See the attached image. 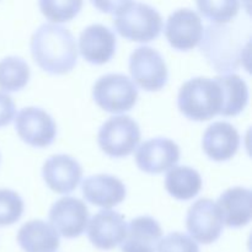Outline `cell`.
Returning a JSON list of instances; mask_svg holds the SVG:
<instances>
[{
  "label": "cell",
  "mask_w": 252,
  "mask_h": 252,
  "mask_svg": "<svg viewBox=\"0 0 252 252\" xmlns=\"http://www.w3.org/2000/svg\"><path fill=\"white\" fill-rule=\"evenodd\" d=\"M31 52L39 68L53 75L69 73L78 62L75 38L61 25H41L32 33Z\"/></svg>",
  "instance_id": "cell-1"
},
{
  "label": "cell",
  "mask_w": 252,
  "mask_h": 252,
  "mask_svg": "<svg viewBox=\"0 0 252 252\" xmlns=\"http://www.w3.org/2000/svg\"><path fill=\"white\" fill-rule=\"evenodd\" d=\"M250 32L228 24H211L206 27L199 47L202 53L217 71H233L239 68L244 51L249 52Z\"/></svg>",
  "instance_id": "cell-2"
},
{
  "label": "cell",
  "mask_w": 252,
  "mask_h": 252,
  "mask_svg": "<svg viewBox=\"0 0 252 252\" xmlns=\"http://www.w3.org/2000/svg\"><path fill=\"white\" fill-rule=\"evenodd\" d=\"M101 11L112 12L113 26L125 38L135 42H150L162 30V17L155 7L138 1L93 2Z\"/></svg>",
  "instance_id": "cell-3"
},
{
  "label": "cell",
  "mask_w": 252,
  "mask_h": 252,
  "mask_svg": "<svg viewBox=\"0 0 252 252\" xmlns=\"http://www.w3.org/2000/svg\"><path fill=\"white\" fill-rule=\"evenodd\" d=\"M180 112L192 121H208L220 115L221 90L214 79L197 76L182 84L177 96Z\"/></svg>",
  "instance_id": "cell-4"
},
{
  "label": "cell",
  "mask_w": 252,
  "mask_h": 252,
  "mask_svg": "<svg viewBox=\"0 0 252 252\" xmlns=\"http://www.w3.org/2000/svg\"><path fill=\"white\" fill-rule=\"evenodd\" d=\"M93 97L102 110L111 113H122L135 105L138 89L123 74H106L98 78L94 85Z\"/></svg>",
  "instance_id": "cell-5"
},
{
  "label": "cell",
  "mask_w": 252,
  "mask_h": 252,
  "mask_svg": "<svg viewBox=\"0 0 252 252\" xmlns=\"http://www.w3.org/2000/svg\"><path fill=\"white\" fill-rule=\"evenodd\" d=\"M139 140V125L129 116H113L101 126L97 134L101 150L113 158L132 154Z\"/></svg>",
  "instance_id": "cell-6"
},
{
  "label": "cell",
  "mask_w": 252,
  "mask_h": 252,
  "mask_svg": "<svg viewBox=\"0 0 252 252\" xmlns=\"http://www.w3.org/2000/svg\"><path fill=\"white\" fill-rule=\"evenodd\" d=\"M129 71L135 84L147 91L160 90L166 85L169 78L164 57L148 46H140L132 52Z\"/></svg>",
  "instance_id": "cell-7"
},
{
  "label": "cell",
  "mask_w": 252,
  "mask_h": 252,
  "mask_svg": "<svg viewBox=\"0 0 252 252\" xmlns=\"http://www.w3.org/2000/svg\"><path fill=\"white\" fill-rule=\"evenodd\" d=\"M223 224V217L218 206L209 198L198 199L187 212V230L192 239L201 244H212L218 240Z\"/></svg>",
  "instance_id": "cell-8"
},
{
  "label": "cell",
  "mask_w": 252,
  "mask_h": 252,
  "mask_svg": "<svg viewBox=\"0 0 252 252\" xmlns=\"http://www.w3.org/2000/svg\"><path fill=\"white\" fill-rule=\"evenodd\" d=\"M15 129L19 137L32 147H47L57 135V125L52 116L33 106L22 108L17 113Z\"/></svg>",
  "instance_id": "cell-9"
},
{
  "label": "cell",
  "mask_w": 252,
  "mask_h": 252,
  "mask_svg": "<svg viewBox=\"0 0 252 252\" xmlns=\"http://www.w3.org/2000/svg\"><path fill=\"white\" fill-rule=\"evenodd\" d=\"M165 36L170 46L179 51H189L201 42L203 24L194 10L189 7L177 9L166 20Z\"/></svg>",
  "instance_id": "cell-10"
},
{
  "label": "cell",
  "mask_w": 252,
  "mask_h": 252,
  "mask_svg": "<svg viewBox=\"0 0 252 252\" xmlns=\"http://www.w3.org/2000/svg\"><path fill=\"white\" fill-rule=\"evenodd\" d=\"M88 207L75 197H62L49 209L51 225L66 239L80 236L88 226Z\"/></svg>",
  "instance_id": "cell-11"
},
{
  "label": "cell",
  "mask_w": 252,
  "mask_h": 252,
  "mask_svg": "<svg viewBox=\"0 0 252 252\" xmlns=\"http://www.w3.org/2000/svg\"><path fill=\"white\" fill-rule=\"evenodd\" d=\"M180 160V148L167 138H153L139 145L135 153V162L142 171L161 174L175 166Z\"/></svg>",
  "instance_id": "cell-12"
},
{
  "label": "cell",
  "mask_w": 252,
  "mask_h": 252,
  "mask_svg": "<svg viewBox=\"0 0 252 252\" xmlns=\"http://www.w3.org/2000/svg\"><path fill=\"white\" fill-rule=\"evenodd\" d=\"M42 175L46 184L57 193H69L79 185L83 169L78 160L70 155H52L42 167Z\"/></svg>",
  "instance_id": "cell-13"
},
{
  "label": "cell",
  "mask_w": 252,
  "mask_h": 252,
  "mask_svg": "<svg viewBox=\"0 0 252 252\" xmlns=\"http://www.w3.org/2000/svg\"><path fill=\"white\" fill-rule=\"evenodd\" d=\"M127 230L125 217L115 211H101L90 219L88 236L100 250H111L123 241Z\"/></svg>",
  "instance_id": "cell-14"
},
{
  "label": "cell",
  "mask_w": 252,
  "mask_h": 252,
  "mask_svg": "<svg viewBox=\"0 0 252 252\" xmlns=\"http://www.w3.org/2000/svg\"><path fill=\"white\" fill-rule=\"evenodd\" d=\"M117 47V38L108 27L94 24L83 30L79 37V52L91 64L110 62Z\"/></svg>",
  "instance_id": "cell-15"
},
{
  "label": "cell",
  "mask_w": 252,
  "mask_h": 252,
  "mask_svg": "<svg viewBox=\"0 0 252 252\" xmlns=\"http://www.w3.org/2000/svg\"><path fill=\"white\" fill-rule=\"evenodd\" d=\"M84 197L90 203L102 208H111L126 198L125 184L112 175L98 174L86 177L81 185Z\"/></svg>",
  "instance_id": "cell-16"
},
{
  "label": "cell",
  "mask_w": 252,
  "mask_h": 252,
  "mask_svg": "<svg viewBox=\"0 0 252 252\" xmlns=\"http://www.w3.org/2000/svg\"><path fill=\"white\" fill-rule=\"evenodd\" d=\"M206 154L216 161H226L235 155L240 145V135L228 122H214L206 129L202 139Z\"/></svg>",
  "instance_id": "cell-17"
},
{
  "label": "cell",
  "mask_w": 252,
  "mask_h": 252,
  "mask_svg": "<svg viewBox=\"0 0 252 252\" xmlns=\"http://www.w3.org/2000/svg\"><path fill=\"white\" fill-rule=\"evenodd\" d=\"M162 231L159 221L152 217H138L127 225L126 235L121 243L122 252H155Z\"/></svg>",
  "instance_id": "cell-18"
},
{
  "label": "cell",
  "mask_w": 252,
  "mask_h": 252,
  "mask_svg": "<svg viewBox=\"0 0 252 252\" xmlns=\"http://www.w3.org/2000/svg\"><path fill=\"white\" fill-rule=\"evenodd\" d=\"M223 221L230 228L248 225L251 219V191L244 187L226 189L217 201Z\"/></svg>",
  "instance_id": "cell-19"
},
{
  "label": "cell",
  "mask_w": 252,
  "mask_h": 252,
  "mask_svg": "<svg viewBox=\"0 0 252 252\" xmlns=\"http://www.w3.org/2000/svg\"><path fill=\"white\" fill-rule=\"evenodd\" d=\"M17 243L25 252H53L59 248V235L49 223L34 219L20 228Z\"/></svg>",
  "instance_id": "cell-20"
},
{
  "label": "cell",
  "mask_w": 252,
  "mask_h": 252,
  "mask_svg": "<svg viewBox=\"0 0 252 252\" xmlns=\"http://www.w3.org/2000/svg\"><path fill=\"white\" fill-rule=\"evenodd\" d=\"M221 90L220 115L236 116L246 107L249 101V89L246 81L238 74H224L214 78Z\"/></svg>",
  "instance_id": "cell-21"
},
{
  "label": "cell",
  "mask_w": 252,
  "mask_h": 252,
  "mask_svg": "<svg viewBox=\"0 0 252 252\" xmlns=\"http://www.w3.org/2000/svg\"><path fill=\"white\" fill-rule=\"evenodd\" d=\"M165 187L174 198L187 201L201 191L202 177L193 167L174 166L166 174Z\"/></svg>",
  "instance_id": "cell-22"
},
{
  "label": "cell",
  "mask_w": 252,
  "mask_h": 252,
  "mask_svg": "<svg viewBox=\"0 0 252 252\" xmlns=\"http://www.w3.org/2000/svg\"><path fill=\"white\" fill-rule=\"evenodd\" d=\"M30 66L20 57H5L0 61V89L4 91L21 90L30 79Z\"/></svg>",
  "instance_id": "cell-23"
},
{
  "label": "cell",
  "mask_w": 252,
  "mask_h": 252,
  "mask_svg": "<svg viewBox=\"0 0 252 252\" xmlns=\"http://www.w3.org/2000/svg\"><path fill=\"white\" fill-rule=\"evenodd\" d=\"M199 11L213 24H229L240 11V2L236 0H220V1H198Z\"/></svg>",
  "instance_id": "cell-24"
},
{
  "label": "cell",
  "mask_w": 252,
  "mask_h": 252,
  "mask_svg": "<svg viewBox=\"0 0 252 252\" xmlns=\"http://www.w3.org/2000/svg\"><path fill=\"white\" fill-rule=\"evenodd\" d=\"M81 6H83V1H79V0H65V1L42 0L39 1L42 14L53 22L70 21L79 14Z\"/></svg>",
  "instance_id": "cell-25"
},
{
  "label": "cell",
  "mask_w": 252,
  "mask_h": 252,
  "mask_svg": "<svg viewBox=\"0 0 252 252\" xmlns=\"http://www.w3.org/2000/svg\"><path fill=\"white\" fill-rule=\"evenodd\" d=\"M25 203L19 193L0 189V225H11L21 218Z\"/></svg>",
  "instance_id": "cell-26"
},
{
  "label": "cell",
  "mask_w": 252,
  "mask_h": 252,
  "mask_svg": "<svg viewBox=\"0 0 252 252\" xmlns=\"http://www.w3.org/2000/svg\"><path fill=\"white\" fill-rule=\"evenodd\" d=\"M158 252H199V249L191 236L180 231H174L165 235L159 241Z\"/></svg>",
  "instance_id": "cell-27"
},
{
  "label": "cell",
  "mask_w": 252,
  "mask_h": 252,
  "mask_svg": "<svg viewBox=\"0 0 252 252\" xmlns=\"http://www.w3.org/2000/svg\"><path fill=\"white\" fill-rule=\"evenodd\" d=\"M16 107L7 94L0 91V127L7 126L15 118Z\"/></svg>",
  "instance_id": "cell-28"
}]
</instances>
